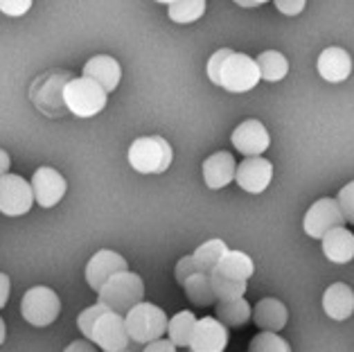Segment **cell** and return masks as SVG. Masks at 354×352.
Listing matches in <instances>:
<instances>
[{
	"mask_svg": "<svg viewBox=\"0 0 354 352\" xmlns=\"http://www.w3.org/2000/svg\"><path fill=\"white\" fill-rule=\"evenodd\" d=\"M185 296L189 298V303L198 305V307H210L217 303V296L212 291V282H210V273L198 271L194 276H189L183 282Z\"/></svg>",
	"mask_w": 354,
	"mask_h": 352,
	"instance_id": "603a6c76",
	"label": "cell"
},
{
	"mask_svg": "<svg viewBox=\"0 0 354 352\" xmlns=\"http://www.w3.org/2000/svg\"><path fill=\"white\" fill-rule=\"evenodd\" d=\"M122 352H133V350H129V348H127V350H122Z\"/></svg>",
	"mask_w": 354,
	"mask_h": 352,
	"instance_id": "b9f144b4",
	"label": "cell"
},
{
	"mask_svg": "<svg viewBox=\"0 0 354 352\" xmlns=\"http://www.w3.org/2000/svg\"><path fill=\"white\" fill-rule=\"evenodd\" d=\"M336 203H339V208L343 212L345 221L354 224V181H350L348 185L341 187L339 196H336Z\"/></svg>",
	"mask_w": 354,
	"mask_h": 352,
	"instance_id": "f546056e",
	"label": "cell"
},
{
	"mask_svg": "<svg viewBox=\"0 0 354 352\" xmlns=\"http://www.w3.org/2000/svg\"><path fill=\"white\" fill-rule=\"evenodd\" d=\"M194 325H196V316L192 312H178L176 316H171L167 323L169 341L174 343L176 348H187L189 341H192Z\"/></svg>",
	"mask_w": 354,
	"mask_h": 352,
	"instance_id": "d4e9b609",
	"label": "cell"
},
{
	"mask_svg": "<svg viewBox=\"0 0 354 352\" xmlns=\"http://www.w3.org/2000/svg\"><path fill=\"white\" fill-rule=\"evenodd\" d=\"M194 273H198V267H196L194 257H192V255L180 257L178 264H176V282H178V285L183 287V282H185L189 276H194Z\"/></svg>",
	"mask_w": 354,
	"mask_h": 352,
	"instance_id": "1f68e13d",
	"label": "cell"
},
{
	"mask_svg": "<svg viewBox=\"0 0 354 352\" xmlns=\"http://www.w3.org/2000/svg\"><path fill=\"white\" fill-rule=\"evenodd\" d=\"M109 93L95 84L88 77H77L68 80L64 86V104L66 109L75 113L77 118H93L106 106Z\"/></svg>",
	"mask_w": 354,
	"mask_h": 352,
	"instance_id": "5b68a950",
	"label": "cell"
},
{
	"mask_svg": "<svg viewBox=\"0 0 354 352\" xmlns=\"http://www.w3.org/2000/svg\"><path fill=\"white\" fill-rule=\"evenodd\" d=\"M142 352H176V346L169 339H156V341L147 343Z\"/></svg>",
	"mask_w": 354,
	"mask_h": 352,
	"instance_id": "e575fe53",
	"label": "cell"
},
{
	"mask_svg": "<svg viewBox=\"0 0 354 352\" xmlns=\"http://www.w3.org/2000/svg\"><path fill=\"white\" fill-rule=\"evenodd\" d=\"M230 140L235 145V149L239 154H244V156H262L269 149L271 136L260 120H246V122H241L232 131Z\"/></svg>",
	"mask_w": 354,
	"mask_h": 352,
	"instance_id": "4fadbf2b",
	"label": "cell"
},
{
	"mask_svg": "<svg viewBox=\"0 0 354 352\" xmlns=\"http://www.w3.org/2000/svg\"><path fill=\"white\" fill-rule=\"evenodd\" d=\"M217 319L226 328H241L253 319V307L244 296L235 300H217Z\"/></svg>",
	"mask_w": 354,
	"mask_h": 352,
	"instance_id": "7402d4cb",
	"label": "cell"
},
{
	"mask_svg": "<svg viewBox=\"0 0 354 352\" xmlns=\"http://www.w3.org/2000/svg\"><path fill=\"white\" fill-rule=\"evenodd\" d=\"M253 321L260 330L280 332L289 321V312L278 298H262L253 310Z\"/></svg>",
	"mask_w": 354,
	"mask_h": 352,
	"instance_id": "ffe728a7",
	"label": "cell"
},
{
	"mask_svg": "<svg viewBox=\"0 0 354 352\" xmlns=\"http://www.w3.org/2000/svg\"><path fill=\"white\" fill-rule=\"evenodd\" d=\"M156 3H162V5H171L174 0H156Z\"/></svg>",
	"mask_w": 354,
	"mask_h": 352,
	"instance_id": "60d3db41",
	"label": "cell"
},
{
	"mask_svg": "<svg viewBox=\"0 0 354 352\" xmlns=\"http://www.w3.org/2000/svg\"><path fill=\"white\" fill-rule=\"evenodd\" d=\"M7 300H10V278L0 273V310L7 305Z\"/></svg>",
	"mask_w": 354,
	"mask_h": 352,
	"instance_id": "8d00e7d4",
	"label": "cell"
},
{
	"mask_svg": "<svg viewBox=\"0 0 354 352\" xmlns=\"http://www.w3.org/2000/svg\"><path fill=\"white\" fill-rule=\"evenodd\" d=\"M68 190L66 178L59 174L53 167H39L32 176V192H34V201H37L41 208H53L59 201L64 199V194Z\"/></svg>",
	"mask_w": 354,
	"mask_h": 352,
	"instance_id": "7c38bea8",
	"label": "cell"
},
{
	"mask_svg": "<svg viewBox=\"0 0 354 352\" xmlns=\"http://www.w3.org/2000/svg\"><path fill=\"white\" fill-rule=\"evenodd\" d=\"M318 73L325 82H345L352 73V59L343 48H325L318 57Z\"/></svg>",
	"mask_w": 354,
	"mask_h": 352,
	"instance_id": "ac0fdd59",
	"label": "cell"
},
{
	"mask_svg": "<svg viewBox=\"0 0 354 352\" xmlns=\"http://www.w3.org/2000/svg\"><path fill=\"white\" fill-rule=\"evenodd\" d=\"M62 312V300L50 287H32L21 300V314L34 328H46L55 323Z\"/></svg>",
	"mask_w": 354,
	"mask_h": 352,
	"instance_id": "8992f818",
	"label": "cell"
},
{
	"mask_svg": "<svg viewBox=\"0 0 354 352\" xmlns=\"http://www.w3.org/2000/svg\"><path fill=\"white\" fill-rule=\"evenodd\" d=\"M97 303H102L111 312L127 314L131 307L142 303L145 298V282L138 273L131 271H120L113 278H109L97 291Z\"/></svg>",
	"mask_w": 354,
	"mask_h": 352,
	"instance_id": "7a4b0ae2",
	"label": "cell"
},
{
	"mask_svg": "<svg viewBox=\"0 0 354 352\" xmlns=\"http://www.w3.org/2000/svg\"><path fill=\"white\" fill-rule=\"evenodd\" d=\"M208 77L212 84H217L230 93L253 91L262 80L255 59H250L244 53L228 50V48H221L210 57Z\"/></svg>",
	"mask_w": 354,
	"mask_h": 352,
	"instance_id": "6da1fadb",
	"label": "cell"
},
{
	"mask_svg": "<svg viewBox=\"0 0 354 352\" xmlns=\"http://www.w3.org/2000/svg\"><path fill=\"white\" fill-rule=\"evenodd\" d=\"M174 160L171 145L160 136H145L129 147V163L140 174H162Z\"/></svg>",
	"mask_w": 354,
	"mask_h": 352,
	"instance_id": "277c9868",
	"label": "cell"
},
{
	"mask_svg": "<svg viewBox=\"0 0 354 352\" xmlns=\"http://www.w3.org/2000/svg\"><path fill=\"white\" fill-rule=\"evenodd\" d=\"M129 339L138 346H147V343L162 339V334L167 332V314L153 303H138L124 314Z\"/></svg>",
	"mask_w": 354,
	"mask_h": 352,
	"instance_id": "3957f363",
	"label": "cell"
},
{
	"mask_svg": "<svg viewBox=\"0 0 354 352\" xmlns=\"http://www.w3.org/2000/svg\"><path fill=\"white\" fill-rule=\"evenodd\" d=\"M323 310L334 321H348L354 314V291L345 282H334L323 294Z\"/></svg>",
	"mask_w": 354,
	"mask_h": 352,
	"instance_id": "e0dca14e",
	"label": "cell"
},
{
	"mask_svg": "<svg viewBox=\"0 0 354 352\" xmlns=\"http://www.w3.org/2000/svg\"><path fill=\"white\" fill-rule=\"evenodd\" d=\"M237 163L230 151H217L203 163V181L210 190H221L235 181Z\"/></svg>",
	"mask_w": 354,
	"mask_h": 352,
	"instance_id": "9a60e30c",
	"label": "cell"
},
{
	"mask_svg": "<svg viewBox=\"0 0 354 352\" xmlns=\"http://www.w3.org/2000/svg\"><path fill=\"white\" fill-rule=\"evenodd\" d=\"M343 224H345V217L339 208V203H336V199H330V196L318 199L312 208L307 210L305 219H302L305 233L314 239H323L325 233H330L332 228L343 226Z\"/></svg>",
	"mask_w": 354,
	"mask_h": 352,
	"instance_id": "9c48e42d",
	"label": "cell"
},
{
	"mask_svg": "<svg viewBox=\"0 0 354 352\" xmlns=\"http://www.w3.org/2000/svg\"><path fill=\"white\" fill-rule=\"evenodd\" d=\"M273 178V165L262 156H246L241 160L235 172V181L241 190L250 194H260L271 185Z\"/></svg>",
	"mask_w": 354,
	"mask_h": 352,
	"instance_id": "8fae6325",
	"label": "cell"
},
{
	"mask_svg": "<svg viewBox=\"0 0 354 352\" xmlns=\"http://www.w3.org/2000/svg\"><path fill=\"white\" fill-rule=\"evenodd\" d=\"M255 62H257V68H260V77L266 82H280L289 73L287 57L282 53H275V50H266Z\"/></svg>",
	"mask_w": 354,
	"mask_h": 352,
	"instance_id": "cb8c5ba5",
	"label": "cell"
},
{
	"mask_svg": "<svg viewBox=\"0 0 354 352\" xmlns=\"http://www.w3.org/2000/svg\"><path fill=\"white\" fill-rule=\"evenodd\" d=\"M95 346L102 348L104 352H122L131 346V339H129V332H127V323H124V316L118 314V312H102L100 319L95 321L93 325V332H91V339Z\"/></svg>",
	"mask_w": 354,
	"mask_h": 352,
	"instance_id": "52a82bcc",
	"label": "cell"
},
{
	"mask_svg": "<svg viewBox=\"0 0 354 352\" xmlns=\"http://www.w3.org/2000/svg\"><path fill=\"white\" fill-rule=\"evenodd\" d=\"M102 312H106V307L102 305V303H97V305H93V307H88V310H84V312L80 314V319H77V325H80V330H82V334H84V339H91L93 325H95V321L100 319V314H102Z\"/></svg>",
	"mask_w": 354,
	"mask_h": 352,
	"instance_id": "4dcf8cb0",
	"label": "cell"
},
{
	"mask_svg": "<svg viewBox=\"0 0 354 352\" xmlns=\"http://www.w3.org/2000/svg\"><path fill=\"white\" fill-rule=\"evenodd\" d=\"M64 352H97V348H95V343H93V341L82 339V341H73L71 346H68Z\"/></svg>",
	"mask_w": 354,
	"mask_h": 352,
	"instance_id": "d590c367",
	"label": "cell"
},
{
	"mask_svg": "<svg viewBox=\"0 0 354 352\" xmlns=\"http://www.w3.org/2000/svg\"><path fill=\"white\" fill-rule=\"evenodd\" d=\"M210 282H212V291H214V296H217V300H235L246 294V280L226 278V276H221V273L212 271Z\"/></svg>",
	"mask_w": 354,
	"mask_h": 352,
	"instance_id": "83f0119b",
	"label": "cell"
},
{
	"mask_svg": "<svg viewBox=\"0 0 354 352\" xmlns=\"http://www.w3.org/2000/svg\"><path fill=\"white\" fill-rule=\"evenodd\" d=\"M239 7H257V5H264L269 3V0H235Z\"/></svg>",
	"mask_w": 354,
	"mask_h": 352,
	"instance_id": "f35d334b",
	"label": "cell"
},
{
	"mask_svg": "<svg viewBox=\"0 0 354 352\" xmlns=\"http://www.w3.org/2000/svg\"><path fill=\"white\" fill-rule=\"evenodd\" d=\"M129 264L127 260L120 253L115 251H109V248H102V251L95 253L88 264H86V282L88 287L100 291V287L104 285L109 278H113L115 273L120 271H127Z\"/></svg>",
	"mask_w": 354,
	"mask_h": 352,
	"instance_id": "5bb4252c",
	"label": "cell"
},
{
	"mask_svg": "<svg viewBox=\"0 0 354 352\" xmlns=\"http://www.w3.org/2000/svg\"><path fill=\"white\" fill-rule=\"evenodd\" d=\"M323 253L334 264H348L354 260V233L345 226H336L323 237Z\"/></svg>",
	"mask_w": 354,
	"mask_h": 352,
	"instance_id": "d6986e66",
	"label": "cell"
},
{
	"mask_svg": "<svg viewBox=\"0 0 354 352\" xmlns=\"http://www.w3.org/2000/svg\"><path fill=\"white\" fill-rule=\"evenodd\" d=\"M248 352H291V346L278 332L262 330L260 334H255V337L250 339Z\"/></svg>",
	"mask_w": 354,
	"mask_h": 352,
	"instance_id": "f1b7e54d",
	"label": "cell"
},
{
	"mask_svg": "<svg viewBox=\"0 0 354 352\" xmlns=\"http://www.w3.org/2000/svg\"><path fill=\"white\" fill-rule=\"evenodd\" d=\"M305 5H307V0H275V7L287 16H298L305 10Z\"/></svg>",
	"mask_w": 354,
	"mask_h": 352,
	"instance_id": "836d02e7",
	"label": "cell"
},
{
	"mask_svg": "<svg viewBox=\"0 0 354 352\" xmlns=\"http://www.w3.org/2000/svg\"><path fill=\"white\" fill-rule=\"evenodd\" d=\"M5 334H7V328H5V321L0 319V346H3V341H5Z\"/></svg>",
	"mask_w": 354,
	"mask_h": 352,
	"instance_id": "ab89813d",
	"label": "cell"
},
{
	"mask_svg": "<svg viewBox=\"0 0 354 352\" xmlns=\"http://www.w3.org/2000/svg\"><path fill=\"white\" fill-rule=\"evenodd\" d=\"M84 77H88L95 84H100L106 93H113L122 77V68L109 55H97L88 59V64L84 66Z\"/></svg>",
	"mask_w": 354,
	"mask_h": 352,
	"instance_id": "2e32d148",
	"label": "cell"
},
{
	"mask_svg": "<svg viewBox=\"0 0 354 352\" xmlns=\"http://www.w3.org/2000/svg\"><path fill=\"white\" fill-rule=\"evenodd\" d=\"M32 203V183H28L19 174L0 176V212L7 217H21V214L30 212Z\"/></svg>",
	"mask_w": 354,
	"mask_h": 352,
	"instance_id": "ba28073f",
	"label": "cell"
},
{
	"mask_svg": "<svg viewBox=\"0 0 354 352\" xmlns=\"http://www.w3.org/2000/svg\"><path fill=\"white\" fill-rule=\"evenodd\" d=\"M212 271L221 273V276L226 278H235V280H246L255 273V264L253 260L244 253V251H228L223 253V257L219 260V264L214 267Z\"/></svg>",
	"mask_w": 354,
	"mask_h": 352,
	"instance_id": "44dd1931",
	"label": "cell"
},
{
	"mask_svg": "<svg viewBox=\"0 0 354 352\" xmlns=\"http://www.w3.org/2000/svg\"><path fill=\"white\" fill-rule=\"evenodd\" d=\"M205 14V0H174L169 5V19L174 23H194Z\"/></svg>",
	"mask_w": 354,
	"mask_h": 352,
	"instance_id": "4316f807",
	"label": "cell"
},
{
	"mask_svg": "<svg viewBox=\"0 0 354 352\" xmlns=\"http://www.w3.org/2000/svg\"><path fill=\"white\" fill-rule=\"evenodd\" d=\"M32 7V0H0V12L7 16H23Z\"/></svg>",
	"mask_w": 354,
	"mask_h": 352,
	"instance_id": "d6a6232c",
	"label": "cell"
},
{
	"mask_svg": "<svg viewBox=\"0 0 354 352\" xmlns=\"http://www.w3.org/2000/svg\"><path fill=\"white\" fill-rule=\"evenodd\" d=\"M226 251H228V246H226L223 239H210V242H205V244L198 246L196 251L192 253V257H194L198 271L212 273V269L217 267L219 260H221Z\"/></svg>",
	"mask_w": 354,
	"mask_h": 352,
	"instance_id": "484cf974",
	"label": "cell"
},
{
	"mask_svg": "<svg viewBox=\"0 0 354 352\" xmlns=\"http://www.w3.org/2000/svg\"><path fill=\"white\" fill-rule=\"evenodd\" d=\"M10 154H7L5 149H0V176H5L7 172H10Z\"/></svg>",
	"mask_w": 354,
	"mask_h": 352,
	"instance_id": "74e56055",
	"label": "cell"
},
{
	"mask_svg": "<svg viewBox=\"0 0 354 352\" xmlns=\"http://www.w3.org/2000/svg\"><path fill=\"white\" fill-rule=\"evenodd\" d=\"M228 346V328L217 316H203L196 319L189 352H223Z\"/></svg>",
	"mask_w": 354,
	"mask_h": 352,
	"instance_id": "30bf717a",
	"label": "cell"
}]
</instances>
